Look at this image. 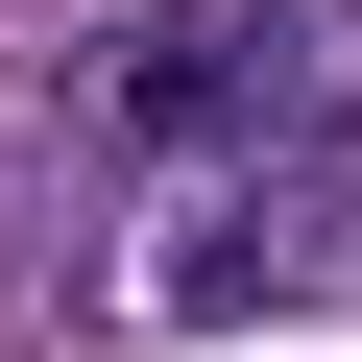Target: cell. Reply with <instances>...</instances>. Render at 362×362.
Wrapping results in <instances>:
<instances>
[{
    "label": "cell",
    "mask_w": 362,
    "mask_h": 362,
    "mask_svg": "<svg viewBox=\"0 0 362 362\" xmlns=\"http://www.w3.org/2000/svg\"><path fill=\"white\" fill-rule=\"evenodd\" d=\"M290 97H314V25H290V0H169V25H121L73 73V121L145 145V169H266Z\"/></svg>",
    "instance_id": "obj_1"
},
{
    "label": "cell",
    "mask_w": 362,
    "mask_h": 362,
    "mask_svg": "<svg viewBox=\"0 0 362 362\" xmlns=\"http://www.w3.org/2000/svg\"><path fill=\"white\" fill-rule=\"evenodd\" d=\"M338 266H362V194H314L290 145H266V169H218V194L145 242V290H169V314H290V290H338Z\"/></svg>",
    "instance_id": "obj_2"
}]
</instances>
